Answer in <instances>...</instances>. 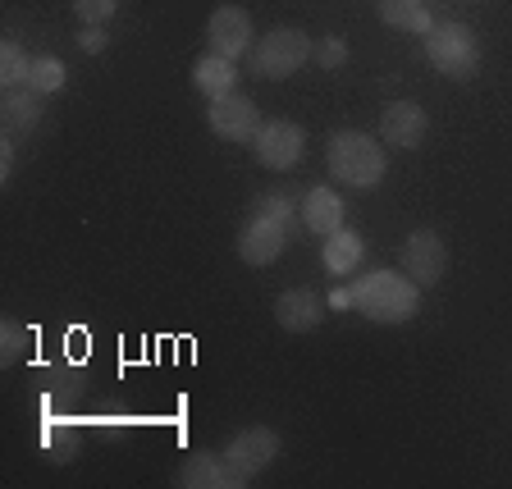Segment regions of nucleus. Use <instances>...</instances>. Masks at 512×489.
<instances>
[{
	"label": "nucleus",
	"mask_w": 512,
	"mask_h": 489,
	"mask_svg": "<svg viewBox=\"0 0 512 489\" xmlns=\"http://www.w3.org/2000/svg\"><path fill=\"white\" fill-rule=\"evenodd\" d=\"M421 307V293H416L412 275H398V270H371L352 284V311H362L375 325H407Z\"/></svg>",
	"instance_id": "f257e3e1"
},
{
	"label": "nucleus",
	"mask_w": 512,
	"mask_h": 489,
	"mask_svg": "<svg viewBox=\"0 0 512 489\" xmlns=\"http://www.w3.org/2000/svg\"><path fill=\"white\" fill-rule=\"evenodd\" d=\"M325 302H330V311H352V288H334Z\"/></svg>",
	"instance_id": "393cba45"
},
{
	"label": "nucleus",
	"mask_w": 512,
	"mask_h": 489,
	"mask_svg": "<svg viewBox=\"0 0 512 489\" xmlns=\"http://www.w3.org/2000/svg\"><path fill=\"white\" fill-rule=\"evenodd\" d=\"M119 0H74V14L83 23H96V28H106V19H115Z\"/></svg>",
	"instance_id": "5701e85b"
},
{
	"label": "nucleus",
	"mask_w": 512,
	"mask_h": 489,
	"mask_svg": "<svg viewBox=\"0 0 512 489\" xmlns=\"http://www.w3.org/2000/svg\"><path fill=\"white\" fill-rule=\"evenodd\" d=\"M325 311H330V302L320 298L316 288H288V293H279V302H275L279 330H288V334H311V330H320Z\"/></svg>",
	"instance_id": "f8f14e48"
},
{
	"label": "nucleus",
	"mask_w": 512,
	"mask_h": 489,
	"mask_svg": "<svg viewBox=\"0 0 512 489\" xmlns=\"http://www.w3.org/2000/svg\"><path fill=\"white\" fill-rule=\"evenodd\" d=\"M10 174H14V147L5 142V147H0V183H10Z\"/></svg>",
	"instance_id": "bb28decb"
},
{
	"label": "nucleus",
	"mask_w": 512,
	"mask_h": 489,
	"mask_svg": "<svg viewBox=\"0 0 512 489\" xmlns=\"http://www.w3.org/2000/svg\"><path fill=\"white\" fill-rule=\"evenodd\" d=\"M426 133H430V119H426V110L416 106V101H394V106H384V115H380L384 147L416 151L421 142H426Z\"/></svg>",
	"instance_id": "9b49d317"
},
{
	"label": "nucleus",
	"mask_w": 512,
	"mask_h": 489,
	"mask_svg": "<svg viewBox=\"0 0 512 489\" xmlns=\"http://www.w3.org/2000/svg\"><path fill=\"white\" fill-rule=\"evenodd\" d=\"M380 19L398 32H412V37H426V32L435 28L426 0H380Z\"/></svg>",
	"instance_id": "a211bd4d"
},
{
	"label": "nucleus",
	"mask_w": 512,
	"mask_h": 489,
	"mask_svg": "<svg viewBox=\"0 0 512 489\" xmlns=\"http://www.w3.org/2000/svg\"><path fill=\"white\" fill-rule=\"evenodd\" d=\"M78 46H83L87 55H101V51H106V28H96V23H87V28L78 32Z\"/></svg>",
	"instance_id": "b1692460"
},
{
	"label": "nucleus",
	"mask_w": 512,
	"mask_h": 489,
	"mask_svg": "<svg viewBox=\"0 0 512 489\" xmlns=\"http://www.w3.org/2000/svg\"><path fill=\"white\" fill-rule=\"evenodd\" d=\"M288 224H279V220H270V215H261V211H252L247 215V224L238 229V256H243V266H275L279 256H284V247H288Z\"/></svg>",
	"instance_id": "423d86ee"
},
{
	"label": "nucleus",
	"mask_w": 512,
	"mask_h": 489,
	"mask_svg": "<svg viewBox=\"0 0 512 489\" xmlns=\"http://www.w3.org/2000/svg\"><path fill=\"white\" fill-rule=\"evenodd\" d=\"M32 55L19 42H0V87H28Z\"/></svg>",
	"instance_id": "6ab92c4d"
},
{
	"label": "nucleus",
	"mask_w": 512,
	"mask_h": 489,
	"mask_svg": "<svg viewBox=\"0 0 512 489\" xmlns=\"http://www.w3.org/2000/svg\"><path fill=\"white\" fill-rule=\"evenodd\" d=\"M224 458H229V467L243 480H252L256 471H266L270 462L279 458V435L270 426H247L224 444Z\"/></svg>",
	"instance_id": "6e6552de"
},
{
	"label": "nucleus",
	"mask_w": 512,
	"mask_h": 489,
	"mask_svg": "<svg viewBox=\"0 0 512 489\" xmlns=\"http://www.w3.org/2000/svg\"><path fill=\"white\" fill-rule=\"evenodd\" d=\"M366 256V243L357 229H348V224H339L330 238H325V252H320V266L330 270V275H352V270L362 266Z\"/></svg>",
	"instance_id": "4468645a"
},
{
	"label": "nucleus",
	"mask_w": 512,
	"mask_h": 489,
	"mask_svg": "<svg viewBox=\"0 0 512 489\" xmlns=\"http://www.w3.org/2000/svg\"><path fill=\"white\" fill-rule=\"evenodd\" d=\"M311 60V37L302 28H270L252 51V69L261 78H293Z\"/></svg>",
	"instance_id": "20e7f679"
},
{
	"label": "nucleus",
	"mask_w": 512,
	"mask_h": 489,
	"mask_svg": "<svg viewBox=\"0 0 512 489\" xmlns=\"http://www.w3.org/2000/svg\"><path fill=\"white\" fill-rule=\"evenodd\" d=\"M403 266H407V275L416 279V288L439 284V279H444V270H448L444 238H439L435 229H412V234H407V243H403Z\"/></svg>",
	"instance_id": "9d476101"
},
{
	"label": "nucleus",
	"mask_w": 512,
	"mask_h": 489,
	"mask_svg": "<svg viewBox=\"0 0 512 489\" xmlns=\"http://www.w3.org/2000/svg\"><path fill=\"white\" fill-rule=\"evenodd\" d=\"M330 170L339 183L348 188H375L384 179V147L371 133H357V128H343L330 138Z\"/></svg>",
	"instance_id": "f03ea898"
},
{
	"label": "nucleus",
	"mask_w": 512,
	"mask_h": 489,
	"mask_svg": "<svg viewBox=\"0 0 512 489\" xmlns=\"http://www.w3.org/2000/svg\"><path fill=\"white\" fill-rule=\"evenodd\" d=\"M252 14L238 10V5H220V10L206 19V51L224 55V60H238V55L252 51Z\"/></svg>",
	"instance_id": "0eeeda50"
},
{
	"label": "nucleus",
	"mask_w": 512,
	"mask_h": 489,
	"mask_svg": "<svg viewBox=\"0 0 512 489\" xmlns=\"http://www.w3.org/2000/svg\"><path fill=\"white\" fill-rule=\"evenodd\" d=\"M0 119H5V133L23 138V133H32V128L42 124V96L32 92V87H5V110H0Z\"/></svg>",
	"instance_id": "dca6fc26"
},
{
	"label": "nucleus",
	"mask_w": 512,
	"mask_h": 489,
	"mask_svg": "<svg viewBox=\"0 0 512 489\" xmlns=\"http://www.w3.org/2000/svg\"><path fill=\"white\" fill-rule=\"evenodd\" d=\"M206 124H211V133L224 142H252L256 128H261V110H256L247 96L229 92V96H215L211 106H206Z\"/></svg>",
	"instance_id": "1a4fd4ad"
},
{
	"label": "nucleus",
	"mask_w": 512,
	"mask_h": 489,
	"mask_svg": "<svg viewBox=\"0 0 512 489\" xmlns=\"http://www.w3.org/2000/svg\"><path fill=\"white\" fill-rule=\"evenodd\" d=\"M252 211L270 215V220L288 224V229H293V220H298V202H293L288 192H261V197H256V206H252Z\"/></svg>",
	"instance_id": "412c9836"
},
{
	"label": "nucleus",
	"mask_w": 512,
	"mask_h": 489,
	"mask_svg": "<svg viewBox=\"0 0 512 489\" xmlns=\"http://www.w3.org/2000/svg\"><path fill=\"white\" fill-rule=\"evenodd\" d=\"M426 60L444 78H471L480 69V37L467 23H435L426 32Z\"/></svg>",
	"instance_id": "7ed1b4c3"
},
{
	"label": "nucleus",
	"mask_w": 512,
	"mask_h": 489,
	"mask_svg": "<svg viewBox=\"0 0 512 489\" xmlns=\"http://www.w3.org/2000/svg\"><path fill=\"white\" fill-rule=\"evenodd\" d=\"M234 83H238V69H234V60H224V55H211L206 51L202 60L192 64V87L202 96H229L234 92Z\"/></svg>",
	"instance_id": "f3484780"
},
{
	"label": "nucleus",
	"mask_w": 512,
	"mask_h": 489,
	"mask_svg": "<svg viewBox=\"0 0 512 489\" xmlns=\"http://www.w3.org/2000/svg\"><path fill=\"white\" fill-rule=\"evenodd\" d=\"M64 60H55V55H37V60H32V69H28V87L37 96H51V92H60L64 87Z\"/></svg>",
	"instance_id": "aec40b11"
},
{
	"label": "nucleus",
	"mask_w": 512,
	"mask_h": 489,
	"mask_svg": "<svg viewBox=\"0 0 512 489\" xmlns=\"http://www.w3.org/2000/svg\"><path fill=\"white\" fill-rule=\"evenodd\" d=\"M174 485H183V489H243L247 480L229 467L224 453H211V448H206V453H192V458L183 462Z\"/></svg>",
	"instance_id": "ddd939ff"
},
{
	"label": "nucleus",
	"mask_w": 512,
	"mask_h": 489,
	"mask_svg": "<svg viewBox=\"0 0 512 489\" xmlns=\"http://www.w3.org/2000/svg\"><path fill=\"white\" fill-rule=\"evenodd\" d=\"M302 224H307L311 234L330 238L343 224V197L334 188H311L307 197H302Z\"/></svg>",
	"instance_id": "2eb2a0df"
},
{
	"label": "nucleus",
	"mask_w": 512,
	"mask_h": 489,
	"mask_svg": "<svg viewBox=\"0 0 512 489\" xmlns=\"http://www.w3.org/2000/svg\"><path fill=\"white\" fill-rule=\"evenodd\" d=\"M311 60H316L325 74H339L343 64H348V42H343V37H320V42L311 46Z\"/></svg>",
	"instance_id": "4be33fe9"
},
{
	"label": "nucleus",
	"mask_w": 512,
	"mask_h": 489,
	"mask_svg": "<svg viewBox=\"0 0 512 489\" xmlns=\"http://www.w3.org/2000/svg\"><path fill=\"white\" fill-rule=\"evenodd\" d=\"M5 343H10V348H23V343H28V334H23L19 320H5Z\"/></svg>",
	"instance_id": "a878e982"
},
{
	"label": "nucleus",
	"mask_w": 512,
	"mask_h": 489,
	"mask_svg": "<svg viewBox=\"0 0 512 489\" xmlns=\"http://www.w3.org/2000/svg\"><path fill=\"white\" fill-rule=\"evenodd\" d=\"M252 151H256V160H261L266 170L284 174V170H293V165L302 160V151H307V133H302L293 119H266V124L256 128Z\"/></svg>",
	"instance_id": "39448f33"
}]
</instances>
